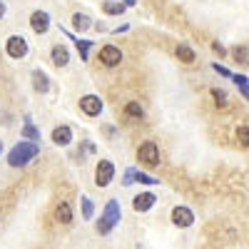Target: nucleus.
Returning a JSON list of instances; mask_svg holds the SVG:
<instances>
[{"instance_id": "1", "label": "nucleus", "mask_w": 249, "mask_h": 249, "mask_svg": "<svg viewBox=\"0 0 249 249\" xmlns=\"http://www.w3.org/2000/svg\"><path fill=\"white\" fill-rule=\"evenodd\" d=\"M40 155V144L37 142H30V140H20V142H15L13 147H10V152H8V164L10 167H28V164L35 160Z\"/></svg>"}, {"instance_id": "2", "label": "nucleus", "mask_w": 249, "mask_h": 249, "mask_svg": "<svg viewBox=\"0 0 249 249\" xmlns=\"http://www.w3.org/2000/svg\"><path fill=\"white\" fill-rule=\"evenodd\" d=\"M120 219H122V207H120V202L117 199H107V204H105V210H102V214H100V219H97V234H110L115 227L120 224Z\"/></svg>"}, {"instance_id": "3", "label": "nucleus", "mask_w": 249, "mask_h": 249, "mask_svg": "<svg viewBox=\"0 0 249 249\" xmlns=\"http://www.w3.org/2000/svg\"><path fill=\"white\" fill-rule=\"evenodd\" d=\"M137 162L142 164V167H147V170L160 167V147H157V142H152V140L142 142L137 147Z\"/></svg>"}, {"instance_id": "4", "label": "nucleus", "mask_w": 249, "mask_h": 249, "mask_svg": "<svg viewBox=\"0 0 249 249\" xmlns=\"http://www.w3.org/2000/svg\"><path fill=\"white\" fill-rule=\"evenodd\" d=\"M30 53V45H28V37L25 35H10L5 40V55L13 57V60H23L25 55Z\"/></svg>"}, {"instance_id": "5", "label": "nucleus", "mask_w": 249, "mask_h": 249, "mask_svg": "<svg viewBox=\"0 0 249 249\" xmlns=\"http://www.w3.org/2000/svg\"><path fill=\"white\" fill-rule=\"evenodd\" d=\"M80 112L82 115H88V117H100L102 115V110H105V102H102V97L100 95H82L80 97Z\"/></svg>"}, {"instance_id": "6", "label": "nucleus", "mask_w": 249, "mask_h": 249, "mask_svg": "<svg viewBox=\"0 0 249 249\" xmlns=\"http://www.w3.org/2000/svg\"><path fill=\"white\" fill-rule=\"evenodd\" d=\"M115 162L112 160H97V167H95V184L97 187H107L115 179Z\"/></svg>"}, {"instance_id": "7", "label": "nucleus", "mask_w": 249, "mask_h": 249, "mask_svg": "<svg viewBox=\"0 0 249 249\" xmlns=\"http://www.w3.org/2000/svg\"><path fill=\"white\" fill-rule=\"evenodd\" d=\"M53 25V20H50V13L48 10H33L30 13V28L35 35H45Z\"/></svg>"}, {"instance_id": "8", "label": "nucleus", "mask_w": 249, "mask_h": 249, "mask_svg": "<svg viewBox=\"0 0 249 249\" xmlns=\"http://www.w3.org/2000/svg\"><path fill=\"white\" fill-rule=\"evenodd\" d=\"M170 219H172L175 227H179V230H187V227H192V224H195V212L190 210V207L179 204V207H175V210H172Z\"/></svg>"}, {"instance_id": "9", "label": "nucleus", "mask_w": 249, "mask_h": 249, "mask_svg": "<svg viewBox=\"0 0 249 249\" xmlns=\"http://www.w3.org/2000/svg\"><path fill=\"white\" fill-rule=\"evenodd\" d=\"M122 60H124V55H122V50L117 45H102L100 48V62L105 68H117Z\"/></svg>"}, {"instance_id": "10", "label": "nucleus", "mask_w": 249, "mask_h": 249, "mask_svg": "<svg viewBox=\"0 0 249 249\" xmlns=\"http://www.w3.org/2000/svg\"><path fill=\"white\" fill-rule=\"evenodd\" d=\"M50 140H53V144H57V147H68V144L75 140L72 137V127H70V124H60V127L53 130Z\"/></svg>"}, {"instance_id": "11", "label": "nucleus", "mask_w": 249, "mask_h": 249, "mask_svg": "<svg viewBox=\"0 0 249 249\" xmlns=\"http://www.w3.org/2000/svg\"><path fill=\"white\" fill-rule=\"evenodd\" d=\"M30 77H33V90H35V92H40V95L50 92V77H48L45 70L35 68V70L30 72Z\"/></svg>"}, {"instance_id": "12", "label": "nucleus", "mask_w": 249, "mask_h": 249, "mask_svg": "<svg viewBox=\"0 0 249 249\" xmlns=\"http://www.w3.org/2000/svg\"><path fill=\"white\" fill-rule=\"evenodd\" d=\"M62 33H65L72 43H75V48H77V53H80V60L88 62V60H90V50H92V45H95L92 40H82L80 35H72V33H68V30H62Z\"/></svg>"}, {"instance_id": "13", "label": "nucleus", "mask_w": 249, "mask_h": 249, "mask_svg": "<svg viewBox=\"0 0 249 249\" xmlns=\"http://www.w3.org/2000/svg\"><path fill=\"white\" fill-rule=\"evenodd\" d=\"M155 202H157V197H155L152 192H140V195L132 199V210H135V212H150L152 207H155Z\"/></svg>"}, {"instance_id": "14", "label": "nucleus", "mask_w": 249, "mask_h": 249, "mask_svg": "<svg viewBox=\"0 0 249 249\" xmlns=\"http://www.w3.org/2000/svg\"><path fill=\"white\" fill-rule=\"evenodd\" d=\"M50 60H53L55 68H68V65H70V50H68L65 45H53Z\"/></svg>"}, {"instance_id": "15", "label": "nucleus", "mask_w": 249, "mask_h": 249, "mask_svg": "<svg viewBox=\"0 0 249 249\" xmlns=\"http://www.w3.org/2000/svg\"><path fill=\"white\" fill-rule=\"evenodd\" d=\"M55 219L60 222V224H72V219H75V214H72V204L70 202H60L57 207H55Z\"/></svg>"}, {"instance_id": "16", "label": "nucleus", "mask_w": 249, "mask_h": 249, "mask_svg": "<svg viewBox=\"0 0 249 249\" xmlns=\"http://www.w3.org/2000/svg\"><path fill=\"white\" fill-rule=\"evenodd\" d=\"M92 25H95V23L90 20V15H85V13H75V15H72V28H75L77 35H80V33H88Z\"/></svg>"}, {"instance_id": "17", "label": "nucleus", "mask_w": 249, "mask_h": 249, "mask_svg": "<svg viewBox=\"0 0 249 249\" xmlns=\"http://www.w3.org/2000/svg\"><path fill=\"white\" fill-rule=\"evenodd\" d=\"M124 10H127V5L124 3H120V0H102V13L105 15H122Z\"/></svg>"}, {"instance_id": "18", "label": "nucleus", "mask_w": 249, "mask_h": 249, "mask_svg": "<svg viewBox=\"0 0 249 249\" xmlns=\"http://www.w3.org/2000/svg\"><path fill=\"white\" fill-rule=\"evenodd\" d=\"M20 140H30V142H40V130L30 122V117H25V124H23V132H20Z\"/></svg>"}, {"instance_id": "19", "label": "nucleus", "mask_w": 249, "mask_h": 249, "mask_svg": "<svg viewBox=\"0 0 249 249\" xmlns=\"http://www.w3.org/2000/svg\"><path fill=\"white\" fill-rule=\"evenodd\" d=\"M177 57L184 62V65H192V62L197 60V55H195V50L190 48V45H184V43H179L177 45Z\"/></svg>"}, {"instance_id": "20", "label": "nucleus", "mask_w": 249, "mask_h": 249, "mask_svg": "<svg viewBox=\"0 0 249 249\" xmlns=\"http://www.w3.org/2000/svg\"><path fill=\"white\" fill-rule=\"evenodd\" d=\"M124 117H130V120H142L144 117V107L140 105V102H127V105H124Z\"/></svg>"}, {"instance_id": "21", "label": "nucleus", "mask_w": 249, "mask_h": 249, "mask_svg": "<svg viewBox=\"0 0 249 249\" xmlns=\"http://www.w3.org/2000/svg\"><path fill=\"white\" fill-rule=\"evenodd\" d=\"M232 80H234V85L239 88V92L244 95V100L249 102V77L247 75H239V72H232Z\"/></svg>"}, {"instance_id": "22", "label": "nucleus", "mask_w": 249, "mask_h": 249, "mask_svg": "<svg viewBox=\"0 0 249 249\" xmlns=\"http://www.w3.org/2000/svg\"><path fill=\"white\" fill-rule=\"evenodd\" d=\"M132 182H140V184H160V179L150 172H140V170H132Z\"/></svg>"}, {"instance_id": "23", "label": "nucleus", "mask_w": 249, "mask_h": 249, "mask_svg": "<svg viewBox=\"0 0 249 249\" xmlns=\"http://www.w3.org/2000/svg\"><path fill=\"white\" fill-rule=\"evenodd\" d=\"M80 207H82V217H85V219L95 217V204H92L90 197H80Z\"/></svg>"}, {"instance_id": "24", "label": "nucleus", "mask_w": 249, "mask_h": 249, "mask_svg": "<svg viewBox=\"0 0 249 249\" xmlns=\"http://www.w3.org/2000/svg\"><path fill=\"white\" fill-rule=\"evenodd\" d=\"M212 97H214V105L217 107H227V92L219 88H212Z\"/></svg>"}, {"instance_id": "25", "label": "nucleus", "mask_w": 249, "mask_h": 249, "mask_svg": "<svg viewBox=\"0 0 249 249\" xmlns=\"http://www.w3.org/2000/svg\"><path fill=\"white\" fill-rule=\"evenodd\" d=\"M232 55H234V60H239V62H249V50H247L244 45H237V48L232 50Z\"/></svg>"}, {"instance_id": "26", "label": "nucleus", "mask_w": 249, "mask_h": 249, "mask_svg": "<svg viewBox=\"0 0 249 249\" xmlns=\"http://www.w3.org/2000/svg\"><path fill=\"white\" fill-rule=\"evenodd\" d=\"M237 140L244 144V147H249V124H242V127H237Z\"/></svg>"}, {"instance_id": "27", "label": "nucleus", "mask_w": 249, "mask_h": 249, "mask_svg": "<svg viewBox=\"0 0 249 249\" xmlns=\"http://www.w3.org/2000/svg\"><path fill=\"white\" fill-rule=\"evenodd\" d=\"M212 70H214L217 75H222V77H232V70H230V68H224V65H219V62H214Z\"/></svg>"}, {"instance_id": "28", "label": "nucleus", "mask_w": 249, "mask_h": 249, "mask_svg": "<svg viewBox=\"0 0 249 249\" xmlns=\"http://www.w3.org/2000/svg\"><path fill=\"white\" fill-rule=\"evenodd\" d=\"M212 50H214V53H217L219 57H222V55H227V50H224V48H222L219 43H212Z\"/></svg>"}, {"instance_id": "29", "label": "nucleus", "mask_w": 249, "mask_h": 249, "mask_svg": "<svg viewBox=\"0 0 249 249\" xmlns=\"http://www.w3.org/2000/svg\"><path fill=\"white\" fill-rule=\"evenodd\" d=\"M127 30H130V25H120V28H115L112 33H115V35H120V33H127Z\"/></svg>"}, {"instance_id": "30", "label": "nucleus", "mask_w": 249, "mask_h": 249, "mask_svg": "<svg viewBox=\"0 0 249 249\" xmlns=\"http://www.w3.org/2000/svg\"><path fill=\"white\" fill-rule=\"evenodd\" d=\"M5 13H8V8H5V3H3V0H0V20L5 18Z\"/></svg>"}, {"instance_id": "31", "label": "nucleus", "mask_w": 249, "mask_h": 249, "mask_svg": "<svg viewBox=\"0 0 249 249\" xmlns=\"http://www.w3.org/2000/svg\"><path fill=\"white\" fill-rule=\"evenodd\" d=\"M122 3L127 5V8H135V0H122Z\"/></svg>"}, {"instance_id": "32", "label": "nucleus", "mask_w": 249, "mask_h": 249, "mask_svg": "<svg viewBox=\"0 0 249 249\" xmlns=\"http://www.w3.org/2000/svg\"><path fill=\"white\" fill-rule=\"evenodd\" d=\"M0 155H3V140H0Z\"/></svg>"}]
</instances>
